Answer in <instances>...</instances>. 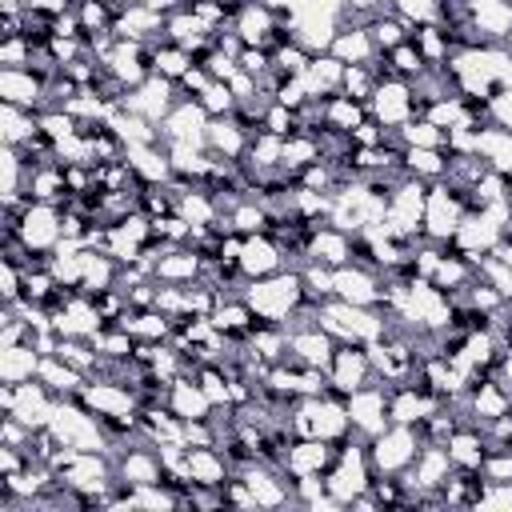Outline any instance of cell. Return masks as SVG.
<instances>
[{"label":"cell","mask_w":512,"mask_h":512,"mask_svg":"<svg viewBox=\"0 0 512 512\" xmlns=\"http://www.w3.org/2000/svg\"><path fill=\"white\" fill-rule=\"evenodd\" d=\"M244 300L248 308L260 316V320H288L300 304H308V288L300 280V268H280L272 276H260V280H248L244 284ZM320 304V300H312Z\"/></svg>","instance_id":"cell-1"},{"label":"cell","mask_w":512,"mask_h":512,"mask_svg":"<svg viewBox=\"0 0 512 512\" xmlns=\"http://www.w3.org/2000/svg\"><path fill=\"white\" fill-rule=\"evenodd\" d=\"M48 428H52V436H56L60 444H68V448H80V452H112V440H108L100 416L88 412L76 396H60V400H56V412H52Z\"/></svg>","instance_id":"cell-2"},{"label":"cell","mask_w":512,"mask_h":512,"mask_svg":"<svg viewBox=\"0 0 512 512\" xmlns=\"http://www.w3.org/2000/svg\"><path fill=\"white\" fill-rule=\"evenodd\" d=\"M424 448L416 424H388L384 432H376L368 440V456H372V472L380 476H400L412 468L416 452Z\"/></svg>","instance_id":"cell-3"},{"label":"cell","mask_w":512,"mask_h":512,"mask_svg":"<svg viewBox=\"0 0 512 512\" xmlns=\"http://www.w3.org/2000/svg\"><path fill=\"white\" fill-rule=\"evenodd\" d=\"M464 216H468V208L452 192V184L448 180H432L428 184V200H424V236L448 244L456 236V228H460Z\"/></svg>","instance_id":"cell-4"},{"label":"cell","mask_w":512,"mask_h":512,"mask_svg":"<svg viewBox=\"0 0 512 512\" xmlns=\"http://www.w3.org/2000/svg\"><path fill=\"white\" fill-rule=\"evenodd\" d=\"M372 380H376V372H372L368 348L364 344H336L332 364H328V392L348 400L356 388H364Z\"/></svg>","instance_id":"cell-5"},{"label":"cell","mask_w":512,"mask_h":512,"mask_svg":"<svg viewBox=\"0 0 512 512\" xmlns=\"http://www.w3.org/2000/svg\"><path fill=\"white\" fill-rule=\"evenodd\" d=\"M208 120L212 116L204 112V104L196 96H180L172 104V112L160 120V144H200V148H208L204 144Z\"/></svg>","instance_id":"cell-6"},{"label":"cell","mask_w":512,"mask_h":512,"mask_svg":"<svg viewBox=\"0 0 512 512\" xmlns=\"http://www.w3.org/2000/svg\"><path fill=\"white\" fill-rule=\"evenodd\" d=\"M348 416H352V432H360L364 440H372L376 432H384L392 420H388V384L372 380L364 388H356L348 396Z\"/></svg>","instance_id":"cell-7"},{"label":"cell","mask_w":512,"mask_h":512,"mask_svg":"<svg viewBox=\"0 0 512 512\" xmlns=\"http://www.w3.org/2000/svg\"><path fill=\"white\" fill-rule=\"evenodd\" d=\"M368 112H372V120L376 124H384V128H400L404 120H412L416 116V96H412V84L408 80H380L376 84V92H372V100H368Z\"/></svg>","instance_id":"cell-8"},{"label":"cell","mask_w":512,"mask_h":512,"mask_svg":"<svg viewBox=\"0 0 512 512\" xmlns=\"http://www.w3.org/2000/svg\"><path fill=\"white\" fill-rule=\"evenodd\" d=\"M4 232H16L32 252H52L60 240H64V232H60V208L56 204H32L20 220H16V228H4Z\"/></svg>","instance_id":"cell-9"},{"label":"cell","mask_w":512,"mask_h":512,"mask_svg":"<svg viewBox=\"0 0 512 512\" xmlns=\"http://www.w3.org/2000/svg\"><path fill=\"white\" fill-rule=\"evenodd\" d=\"M332 352H336V340L316 324H296L288 328V360L292 364H304V368H324L332 364Z\"/></svg>","instance_id":"cell-10"},{"label":"cell","mask_w":512,"mask_h":512,"mask_svg":"<svg viewBox=\"0 0 512 512\" xmlns=\"http://www.w3.org/2000/svg\"><path fill=\"white\" fill-rule=\"evenodd\" d=\"M336 300H348L360 308H380L384 276L364 268V264H344V268H336Z\"/></svg>","instance_id":"cell-11"},{"label":"cell","mask_w":512,"mask_h":512,"mask_svg":"<svg viewBox=\"0 0 512 512\" xmlns=\"http://www.w3.org/2000/svg\"><path fill=\"white\" fill-rule=\"evenodd\" d=\"M504 240V232H500V224L484 212V208H476V212H468L464 220H460V228H456V236L448 240V248H456V252H464V256H484V252H492L496 244Z\"/></svg>","instance_id":"cell-12"},{"label":"cell","mask_w":512,"mask_h":512,"mask_svg":"<svg viewBox=\"0 0 512 512\" xmlns=\"http://www.w3.org/2000/svg\"><path fill=\"white\" fill-rule=\"evenodd\" d=\"M468 20L484 44H512V0H468Z\"/></svg>","instance_id":"cell-13"},{"label":"cell","mask_w":512,"mask_h":512,"mask_svg":"<svg viewBox=\"0 0 512 512\" xmlns=\"http://www.w3.org/2000/svg\"><path fill=\"white\" fill-rule=\"evenodd\" d=\"M332 464H336V444H328L320 436H296L288 448L284 476H324Z\"/></svg>","instance_id":"cell-14"},{"label":"cell","mask_w":512,"mask_h":512,"mask_svg":"<svg viewBox=\"0 0 512 512\" xmlns=\"http://www.w3.org/2000/svg\"><path fill=\"white\" fill-rule=\"evenodd\" d=\"M44 96H48V88L32 68H0V104L44 112Z\"/></svg>","instance_id":"cell-15"},{"label":"cell","mask_w":512,"mask_h":512,"mask_svg":"<svg viewBox=\"0 0 512 512\" xmlns=\"http://www.w3.org/2000/svg\"><path fill=\"white\" fill-rule=\"evenodd\" d=\"M288 268V252L268 236V232H256V236H244V248H240V272L248 280H260V276H272Z\"/></svg>","instance_id":"cell-16"},{"label":"cell","mask_w":512,"mask_h":512,"mask_svg":"<svg viewBox=\"0 0 512 512\" xmlns=\"http://www.w3.org/2000/svg\"><path fill=\"white\" fill-rule=\"evenodd\" d=\"M240 476L248 480V492H252L256 508H284V504H292V484H288L284 472H276V468L252 460Z\"/></svg>","instance_id":"cell-17"},{"label":"cell","mask_w":512,"mask_h":512,"mask_svg":"<svg viewBox=\"0 0 512 512\" xmlns=\"http://www.w3.org/2000/svg\"><path fill=\"white\" fill-rule=\"evenodd\" d=\"M448 472H452L448 448H444V444H424V448L416 452L412 468L404 472V480L412 484V492H432V488H444Z\"/></svg>","instance_id":"cell-18"},{"label":"cell","mask_w":512,"mask_h":512,"mask_svg":"<svg viewBox=\"0 0 512 512\" xmlns=\"http://www.w3.org/2000/svg\"><path fill=\"white\" fill-rule=\"evenodd\" d=\"M232 28H236V36H240L248 48H268L272 36H276V28H280V20H276V12H272L264 0H248V4L240 8V16L232 20Z\"/></svg>","instance_id":"cell-19"},{"label":"cell","mask_w":512,"mask_h":512,"mask_svg":"<svg viewBox=\"0 0 512 512\" xmlns=\"http://www.w3.org/2000/svg\"><path fill=\"white\" fill-rule=\"evenodd\" d=\"M200 264H204V256L192 244H168L156 260L152 276L160 284H192V280H200Z\"/></svg>","instance_id":"cell-20"},{"label":"cell","mask_w":512,"mask_h":512,"mask_svg":"<svg viewBox=\"0 0 512 512\" xmlns=\"http://www.w3.org/2000/svg\"><path fill=\"white\" fill-rule=\"evenodd\" d=\"M308 260H320L328 268H344L352 264V232L336 228V224H316L312 240H308Z\"/></svg>","instance_id":"cell-21"},{"label":"cell","mask_w":512,"mask_h":512,"mask_svg":"<svg viewBox=\"0 0 512 512\" xmlns=\"http://www.w3.org/2000/svg\"><path fill=\"white\" fill-rule=\"evenodd\" d=\"M248 140H252V136H248L232 116H212V120H208L204 144H208L212 156H220V160H244Z\"/></svg>","instance_id":"cell-22"},{"label":"cell","mask_w":512,"mask_h":512,"mask_svg":"<svg viewBox=\"0 0 512 512\" xmlns=\"http://www.w3.org/2000/svg\"><path fill=\"white\" fill-rule=\"evenodd\" d=\"M124 160L132 164V172L144 184H168L172 180V160H168V148L164 144H128L124 148Z\"/></svg>","instance_id":"cell-23"},{"label":"cell","mask_w":512,"mask_h":512,"mask_svg":"<svg viewBox=\"0 0 512 512\" xmlns=\"http://www.w3.org/2000/svg\"><path fill=\"white\" fill-rule=\"evenodd\" d=\"M328 52L336 60H344V64H372L380 56V48L372 44V36H368L364 24H340V32H336V40H332Z\"/></svg>","instance_id":"cell-24"},{"label":"cell","mask_w":512,"mask_h":512,"mask_svg":"<svg viewBox=\"0 0 512 512\" xmlns=\"http://www.w3.org/2000/svg\"><path fill=\"white\" fill-rule=\"evenodd\" d=\"M168 408H172L180 420H204L216 404L204 396V388L196 384V376H176V380H172V392H168Z\"/></svg>","instance_id":"cell-25"},{"label":"cell","mask_w":512,"mask_h":512,"mask_svg":"<svg viewBox=\"0 0 512 512\" xmlns=\"http://www.w3.org/2000/svg\"><path fill=\"white\" fill-rule=\"evenodd\" d=\"M232 476V464L220 448H188V480L204 488H220Z\"/></svg>","instance_id":"cell-26"},{"label":"cell","mask_w":512,"mask_h":512,"mask_svg":"<svg viewBox=\"0 0 512 512\" xmlns=\"http://www.w3.org/2000/svg\"><path fill=\"white\" fill-rule=\"evenodd\" d=\"M40 352L24 340V344H8V348H0V380L4 384H24V380H36V372H40Z\"/></svg>","instance_id":"cell-27"},{"label":"cell","mask_w":512,"mask_h":512,"mask_svg":"<svg viewBox=\"0 0 512 512\" xmlns=\"http://www.w3.org/2000/svg\"><path fill=\"white\" fill-rule=\"evenodd\" d=\"M340 80H344V60H336L332 52L312 56V64H308V72H304L308 96H336V92H340Z\"/></svg>","instance_id":"cell-28"},{"label":"cell","mask_w":512,"mask_h":512,"mask_svg":"<svg viewBox=\"0 0 512 512\" xmlns=\"http://www.w3.org/2000/svg\"><path fill=\"white\" fill-rule=\"evenodd\" d=\"M448 456H452V464L456 468H480V460H484V452H488V440H484V432L476 428V424H460L452 436H448Z\"/></svg>","instance_id":"cell-29"},{"label":"cell","mask_w":512,"mask_h":512,"mask_svg":"<svg viewBox=\"0 0 512 512\" xmlns=\"http://www.w3.org/2000/svg\"><path fill=\"white\" fill-rule=\"evenodd\" d=\"M36 376H40L56 396H76V392L88 384V376H84L80 368H72L68 360H60V356H44Z\"/></svg>","instance_id":"cell-30"},{"label":"cell","mask_w":512,"mask_h":512,"mask_svg":"<svg viewBox=\"0 0 512 512\" xmlns=\"http://www.w3.org/2000/svg\"><path fill=\"white\" fill-rule=\"evenodd\" d=\"M372 112H368V104L364 100H352V96H344V92H336V96H328L324 100V128H340V132H352L356 124H364Z\"/></svg>","instance_id":"cell-31"},{"label":"cell","mask_w":512,"mask_h":512,"mask_svg":"<svg viewBox=\"0 0 512 512\" xmlns=\"http://www.w3.org/2000/svg\"><path fill=\"white\" fill-rule=\"evenodd\" d=\"M40 132V120H36V112H28V108H16V104H0V136H4V144H28L32 136Z\"/></svg>","instance_id":"cell-32"},{"label":"cell","mask_w":512,"mask_h":512,"mask_svg":"<svg viewBox=\"0 0 512 512\" xmlns=\"http://www.w3.org/2000/svg\"><path fill=\"white\" fill-rule=\"evenodd\" d=\"M396 136L404 140V148H448V128L432 124L428 116H412L396 128Z\"/></svg>","instance_id":"cell-33"},{"label":"cell","mask_w":512,"mask_h":512,"mask_svg":"<svg viewBox=\"0 0 512 512\" xmlns=\"http://www.w3.org/2000/svg\"><path fill=\"white\" fill-rule=\"evenodd\" d=\"M312 160H320V144H316V136H312V132H292V136H284L280 168H284L288 176H296V172H300V168H308Z\"/></svg>","instance_id":"cell-34"},{"label":"cell","mask_w":512,"mask_h":512,"mask_svg":"<svg viewBox=\"0 0 512 512\" xmlns=\"http://www.w3.org/2000/svg\"><path fill=\"white\" fill-rule=\"evenodd\" d=\"M404 168L420 180H444L448 172V148H404Z\"/></svg>","instance_id":"cell-35"},{"label":"cell","mask_w":512,"mask_h":512,"mask_svg":"<svg viewBox=\"0 0 512 512\" xmlns=\"http://www.w3.org/2000/svg\"><path fill=\"white\" fill-rule=\"evenodd\" d=\"M384 64L392 68V76H396V80H408V84L428 68V60L420 56V48H416L412 40H404V44L388 48V52H384Z\"/></svg>","instance_id":"cell-36"},{"label":"cell","mask_w":512,"mask_h":512,"mask_svg":"<svg viewBox=\"0 0 512 512\" xmlns=\"http://www.w3.org/2000/svg\"><path fill=\"white\" fill-rule=\"evenodd\" d=\"M308 64H312V52H308L304 44H296V40L272 48V72H276V76H304Z\"/></svg>","instance_id":"cell-37"},{"label":"cell","mask_w":512,"mask_h":512,"mask_svg":"<svg viewBox=\"0 0 512 512\" xmlns=\"http://www.w3.org/2000/svg\"><path fill=\"white\" fill-rule=\"evenodd\" d=\"M476 276L488 280L504 300H512V268H508V260H500L496 252H484V256H476Z\"/></svg>","instance_id":"cell-38"},{"label":"cell","mask_w":512,"mask_h":512,"mask_svg":"<svg viewBox=\"0 0 512 512\" xmlns=\"http://www.w3.org/2000/svg\"><path fill=\"white\" fill-rule=\"evenodd\" d=\"M376 76H372V68L368 64H344V80H340V92L344 96H352V100H372V92H376Z\"/></svg>","instance_id":"cell-39"},{"label":"cell","mask_w":512,"mask_h":512,"mask_svg":"<svg viewBox=\"0 0 512 512\" xmlns=\"http://www.w3.org/2000/svg\"><path fill=\"white\" fill-rule=\"evenodd\" d=\"M196 100L204 104V112H208V116H232V108H236V96H232L228 80H212Z\"/></svg>","instance_id":"cell-40"},{"label":"cell","mask_w":512,"mask_h":512,"mask_svg":"<svg viewBox=\"0 0 512 512\" xmlns=\"http://www.w3.org/2000/svg\"><path fill=\"white\" fill-rule=\"evenodd\" d=\"M36 48L28 44V36H8L0 40V68H32Z\"/></svg>","instance_id":"cell-41"},{"label":"cell","mask_w":512,"mask_h":512,"mask_svg":"<svg viewBox=\"0 0 512 512\" xmlns=\"http://www.w3.org/2000/svg\"><path fill=\"white\" fill-rule=\"evenodd\" d=\"M388 8L396 16H404L408 24H428V20H436L440 0H388Z\"/></svg>","instance_id":"cell-42"},{"label":"cell","mask_w":512,"mask_h":512,"mask_svg":"<svg viewBox=\"0 0 512 512\" xmlns=\"http://www.w3.org/2000/svg\"><path fill=\"white\" fill-rule=\"evenodd\" d=\"M264 132H276V136H292V132H296V112L272 100V104H268V112H264Z\"/></svg>","instance_id":"cell-43"},{"label":"cell","mask_w":512,"mask_h":512,"mask_svg":"<svg viewBox=\"0 0 512 512\" xmlns=\"http://www.w3.org/2000/svg\"><path fill=\"white\" fill-rule=\"evenodd\" d=\"M208 84H212V76H208V68H204V64H192V68H188V72L176 80L180 96H200Z\"/></svg>","instance_id":"cell-44"},{"label":"cell","mask_w":512,"mask_h":512,"mask_svg":"<svg viewBox=\"0 0 512 512\" xmlns=\"http://www.w3.org/2000/svg\"><path fill=\"white\" fill-rule=\"evenodd\" d=\"M68 8L72 0H24V12H40V16H60Z\"/></svg>","instance_id":"cell-45"},{"label":"cell","mask_w":512,"mask_h":512,"mask_svg":"<svg viewBox=\"0 0 512 512\" xmlns=\"http://www.w3.org/2000/svg\"><path fill=\"white\" fill-rule=\"evenodd\" d=\"M12 408H16V384L0 380V412H12Z\"/></svg>","instance_id":"cell-46"},{"label":"cell","mask_w":512,"mask_h":512,"mask_svg":"<svg viewBox=\"0 0 512 512\" xmlns=\"http://www.w3.org/2000/svg\"><path fill=\"white\" fill-rule=\"evenodd\" d=\"M0 12L8 16V12H24V0H0Z\"/></svg>","instance_id":"cell-47"}]
</instances>
